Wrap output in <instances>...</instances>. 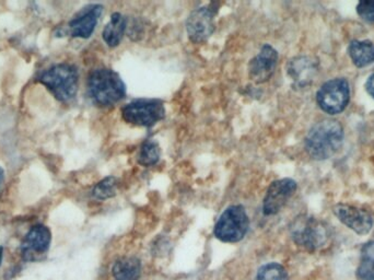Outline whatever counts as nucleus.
<instances>
[{
    "label": "nucleus",
    "instance_id": "nucleus-25",
    "mask_svg": "<svg viewBox=\"0 0 374 280\" xmlns=\"http://www.w3.org/2000/svg\"><path fill=\"white\" fill-rule=\"evenodd\" d=\"M1 258H3V248L0 246V264H1Z\"/></svg>",
    "mask_w": 374,
    "mask_h": 280
},
{
    "label": "nucleus",
    "instance_id": "nucleus-4",
    "mask_svg": "<svg viewBox=\"0 0 374 280\" xmlns=\"http://www.w3.org/2000/svg\"><path fill=\"white\" fill-rule=\"evenodd\" d=\"M291 237L296 244L309 252L319 250L329 239L327 225L317 218L300 216L291 225Z\"/></svg>",
    "mask_w": 374,
    "mask_h": 280
},
{
    "label": "nucleus",
    "instance_id": "nucleus-9",
    "mask_svg": "<svg viewBox=\"0 0 374 280\" xmlns=\"http://www.w3.org/2000/svg\"><path fill=\"white\" fill-rule=\"evenodd\" d=\"M214 11L208 7L198 8L187 18L186 31L193 43H202L215 30Z\"/></svg>",
    "mask_w": 374,
    "mask_h": 280
},
{
    "label": "nucleus",
    "instance_id": "nucleus-6",
    "mask_svg": "<svg viewBox=\"0 0 374 280\" xmlns=\"http://www.w3.org/2000/svg\"><path fill=\"white\" fill-rule=\"evenodd\" d=\"M122 116L130 125L151 127L165 118V105L159 100L139 99L125 105Z\"/></svg>",
    "mask_w": 374,
    "mask_h": 280
},
{
    "label": "nucleus",
    "instance_id": "nucleus-22",
    "mask_svg": "<svg viewBox=\"0 0 374 280\" xmlns=\"http://www.w3.org/2000/svg\"><path fill=\"white\" fill-rule=\"evenodd\" d=\"M357 13L363 20L374 22V0L358 4Z\"/></svg>",
    "mask_w": 374,
    "mask_h": 280
},
{
    "label": "nucleus",
    "instance_id": "nucleus-10",
    "mask_svg": "<svg viewBox=\"0 0 374 280\" xmlns=\"http://www.w3.org/2000/svg\"><path fill=\"white\" fill-rule=\"evenodd\" d=\"M52 233L46 225H35L25 235L23 241L22 250L23 258L25 260H39L46 255L50 248Z\"/></svg>",
    "mask_w": 374,
    "mask_h": 280
},
{
    "label": "nucleus",
    "instance_id": "nucleus-23",
    "mask_svg": "<svg viewBox=\"0 0 374 280\" xmlns=\"http://www.w3.org/2000/svg\"><path fill=\"white\" fill-rule=\"evenodd\" d=\"M366 89H367L368 93L374 99V74L370 76L369 79H368L367 83H366Z\"/></svg>",
    "mask_w": 374,
    "mask_h": 280
},
{
    "label": "nucleus",
    "instance_id": "nucleus-8",
    "mask_svg": "<svg viewBox=\"0 0 374 280\" xmlns=\"http://www.w3.org/2000/svg\"><path fill=\"white\" fill-rule=\"evenodd\" d=\"M297 183L291 178H282L270 184L263 203V213L265 216H272L279 213L288 200L297 190Z\"/></svg>",
    "mask_w": 374,
    "mask_h": 280
},
{
    "label": "nucleus",
    "instance_id": "nucleus-14",
    "mask_svg": "<svg viewBox=\"0 0 374 280\" xmlns=\"http://www.w3.org/2000/svg\"><path fill=\"white\" fill-rule=\"evenodd\" d=\"M103 13L101 5H90L83 8L77 17L70 21L69 29L75 38H90Z\"/></svg>",
    "mask_w": 374,
    "mask_h": 280
},
{
    "label": "nucleus",
    "instance_id": "nucleus-1",
    "mask_svg": "<svg viewBox=\"0 0 374 280\" xmlns=\"http://www.w3.org/2000/svg\"><path fill=\"white\" fill-rule=\"evenodd\" d=\"M344 143V130L336 120L317 122L305 137V150L315 160H325L340 151Z\"/></svg>",
    "mask_w": 374,
    "mask_h": 280
},
{
    "label": "nucleus",
    "instance_id": "nucleus-5",
    "mask_svg": "<svg viewBox=\"0 0 374 280\" xmlns=\"http://www.w3.org/2000/svg\"><path fill=\"white\" fill-rule=\"evenodd\" d=\"M249 227V218L243 206L233 205L221 214L214 234L218 240L225 243H237L242 241Z\"/></svg>",
    "mask_w": 374,
    "mask_h": 280
},
{
    "label": "nucleus",
    "instance_id": "nucleus-24",
    "mask_svg": "<svg viewBox=\"0 0 374 280\" xmlns=\"http://www.w3.org/2000/svg\"><path fill=\"white\" fill-rule=\"evenodd\" d=\"M4 181V171L3 169L0 168V186H1V183H3Z\"/></svg>",
    "mask_w": 374,
    "mask_h": 280
},
{
    "label": "nucleus",
    "instance_id": "nucleus-13",
    "mask_svg": "<svg viewBox=\"0 0 374 280\" xmlns=\"http://www.w3.org/2000/svg\"><path fill=\"white\" fill-rule=\"evenodd\" d=\"M288 75L297 87L305 88L315 80L319 73L317 60L310 56H298L290 60Z\"/></svg>",
    "mask_w": 374,
    "mask_h": 280
},
{
    "label": "nucleus",
    "instance_id": "nucleus-11",
    "mask_svg": "<svg viewBox=\"0 0 374 280\" xmlns=\"http://www.w3.org/2000/svg\"><path fill=\"white\" fill-rule=\"evenodd\" d=\"M278 52L272 46L265 44L260 52L251 60L249 76L256 83H263L274 75L277 66Z\"/></svg>",
    "mask_w": 374,
    "mask_h": 280
},
{
    "label": "nucleus",
    "instance_id": "nucleus-7",
    "mask_svg": "<svg viewBox=\"0 0 374 280\" xmlns=\"http://www.w3.org/2000/svg\"><path fill=\"white\" fill-rule=\"evenodd\" d=\"M350 87L346 79L337 78L327 81L317 94V104L331 115L340 114L349 103Z\"/></svg>",
    "mask_w": 374,
    "mask_h": 280
},
{
    "label": "nucleus",
    "instance_id": "nucleus-19",
    "mask_svg": "<svg viewBox=\"0 0 374 280\" xmlns=\"http://www.w3.org/2000/svg\"><path fill=\"white\" fill-rule=\"evenodd\" d=\"M160 155H161V150H160L159 144L155 140L148 139L142 144L139 155H138V162L142 167L149 168L157 164L158 161L160 160Z\"/></svg>",
    "mask_w": 374,
    "mask_h": 280
},
{
    "label": "nucleus",
    "instance_id": "nucleus-16",
    "mask_svg": "<svg viewBox=\"0 0 374 280\" xmlns=\"http://www.w3.org/2000/svg\"><path fill=\"white\" fill-rule=\"evenodd\" d=\"M348 52L352 63L357 67H366L374 63V44L370 41H352Z\"/></svg>",
    "mask_w": 374,
    "mask_h": 280
},
{
    "label": "nucleus",
    "instance_id": "nucleus-12",
    "mask_svg": "<svg viewBox=\"0 0 374 280\" xmlns=\"http://www.w3.org/2000/svg\"><path fill=\"white\" fill-rule=\"evenodd\" d=\"M334 213L345 225L358 234H368L371 231L373 220L370 214L364 210L346 204H338L335 206Z\"/></svg>",
    "mask_w": 374,
    "mask_h": 280
},
{
    "label": "nucleus",
    "instance_id": "nucleus-21",
    "mask_svg": "<svg viewBox=\"0 0 374 280\" xmlns=\"http://www.w3.org/2000/svg\"><path fill=\"white\" fill-rule=\"evenodd\" d=\"M116 188H118V180L114 176H109L95 186L92 190L93 197L100 200H108L115 196Z\"/></svg>",
    "mask_w": 374,
    "mask_h": 280
},
{
    "label": "nucleus",
    "instance_id": "nucleus-2",
    "mask_svg": "<svg viewBox=\"0 0 374 280\" xmlns=\"http://www.w3.org/2000/svg\"><path fill=\"white\" fill-rule=\"evenodd\" d=\"M88 93L95 104L109 108L120 102L126 95V85L114 70L100 68L88 78Z\"/></svg>",
    "mask_w": 374,
    "mask_h": 280
},
{
    "label": "nucleus",
    "instance_id": "nucleus-18",
    "mask_svg": "<svg viewBox=\"0 0 374 280\" xmlns=\"http://www.w3.org/2000/svg\"><path fill=\"white\" fill-rule=\"evenodd\" d=\"M357 276L361 280H374V241L362 248Z\"/></svg>",
    "mask_w": 374,
    "mask_h": 280
},
{
    "label": "nucleus",
    "instance_id": "nucleus-20",
    "mask_svg": "<svg viewBox=\"0 0 374 280\" xmlns=\"http://www.w3.org/2000/svg\"><path fill=\"white\" fill-rule=\"evenodd\" d=\"M255 280H289L287 270L278 262H268L257 270Z\"/></svg>",
    "mask_w": 374,
    "mask_h": 280
},
{
    "label": "nucleus",
    "instance_id": "nucleus-3",
    "mask_svg": "<svg viewBox=\"0 0 374 280\" xmlns=\"http://www.w3.org/2000/svg\"><path fill=\"white\" fill-rule=\"evenodd\" d=\"M40 81L57 100L67 102L77 94L79 75L74 66L60 64L44 71Z\"/></svg>",
    "mask_w": 374,
    "mask_h": 280
},
{
    "label": "nucleus",
    "instance_id": "nucleus-17",
    "mask_svg": "<svg viewBox=\"0 0 374 280\" xmlns=\"http://www.w3.org/2000/svg\"><path fill=\"white\" fill-rule=\"evenodd\" d=\"M126 31V19L120 13H113L110 22L103 30V40L111 48L120 46Z\"/></svg>",
    "mask_w": 374,
    "mask_h": 280
},
{
    "label": "nucleus",
    "instance_id": "nucleus-15",
    "mask_svg": "<svg viewBox=\"0 0 374 280\" xmlns=\"http://www.w3.org/2000/svg\"><path fill=\"white\" fill-rule=\"evenodd\" d=\"M141 262L137 258H122L114 262L112 275L115 280H139Z\"/></svg>",
    "mask_w": 374,
    "mask_h": 280
}]
</instances>
